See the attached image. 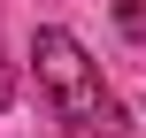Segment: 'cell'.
<instances>
[{"label": "cell", "mask_w": 146, "mask_h": 138, "mask_svg": "<svg viewBox=\"0 0 146 138\" xmlns=\"http://www.w3.org/2000/svg\"><path fill=\"white\" fill-rule=\"evenodd\" d=\"M15 100V61H0V108Z\"/></svg>", "instance_id": "3957f363"}, {"label": "cell", "mask_w": 146, "mask_h": 138, "mask_svg": "<svg viewBox=\"0 0 146 138\" xmlns=\"http://www.w3.org/2000/svg\"><path fill=\"white\" fill-rule=\"evenodd\" d=\"M31 61H38V85H46V100L62 108V123H69V131L92 138V131H108V123H115V100H108V85H100L92 54H85L69 31H38Z\"/></svg>", "instance_id": "6da1fadb"}, {"label": "cell", "mask_w": 146, "mask_h": 138, "mask_svg": "<svg viewBox=\"0 0 146 138\" xmlns=\"http://www.w3.org/2000/svg\"><path fill=\"white\" fill-rule=\"evenodd\" d=\"M115 31L146 46V0H115Z\"/></svg>", "instance_id": "7a4b0ae2"}]
</instances>
